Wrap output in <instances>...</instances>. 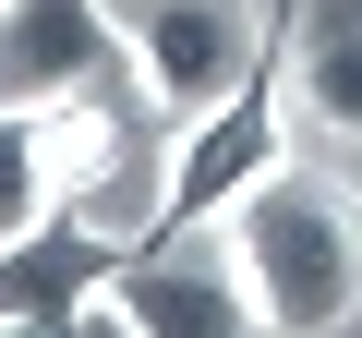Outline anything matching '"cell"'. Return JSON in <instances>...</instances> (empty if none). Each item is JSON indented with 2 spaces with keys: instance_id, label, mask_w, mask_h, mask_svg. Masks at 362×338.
Masks as SVG:
<instances>
[{
  "instance_id": "obj_1",
  "label": "cell",
  "mask_w": 362,
  "mask_h": 338,
  "mask_svg": "<svg viewBox=\"0 0 362 338\" xmlns=\"http://www.w3.org/2000/svg\"><path fill=\"white\" fill-rule=\"evenodd\" d=\"M242 254V290L278 338H326L362 314V194L314 182V169H266V182L218 218Z\"/></svg>"
},
{
  "instance_id": "obj_2",
  "label": "cell",
  "mask_w": 362,
  "mask_h": 338,
  "mask_svg": "<svg viewBox=\"0 0 362 338\" xmlns=\"http://www.w3.org/2000/svg\"><path fill=\"white\" fill-rule=\"evenodd\" d=\"M121 73L157 121H194L242 73H266V25L254 0H121Z\"/></svg>"
},
{
  "instance_id": "obj_3",
  "label": "cell",
  "mask_w": 362,
  "mask_h": 338,
  "mask_svg": "<svg viewBox=\"0 0 362 338\" xmlns=\"http://www.w3.org/2000/svg\"><path fill=\"white\" fill-rule=\"evenodd\" d=\"M97 326H133V338H254V290H242V254L230 230H145L97 302Z\"/></svg>"
},
{
  "instance_id": "obj_4",
  "label": "cell",
  "mask_w": 362,
  "mask_h": 338,
  "mask_svg": "<svg viewBox=\"0 0 362 338\" xmlns=\"http://www.w3.org/2000/svg\"><path fill=\"white\" fill-rule=\"evenodd\" d=\"M266 169H290V109H278V85L266 73H242L218 109H194L181 121V145H169V182H157V230H218Z\"/></svg>"
},
{
  "instance_id": "obj_5",
  "label": "cell",
  "mask_w": 362,
  "mask_h": 338,
  "mask_svg": "<svg viewBox=\"0 0 362 338\" xmlns=\"http://www.w3.org/2000/svg\"><path fill=\"white\" fill-rule=\"evenodd\" d=\"M121 254H133V242H121L97 206H61V218L13 230V242H0V326H97Z\"/></svg>"
},
{
  "instance_id": "obj_6",
  "label": "cell",
  "mask_w": 362,
  "mask_h": 338,
  "mask_svg": "<svg viewBox=\"0 0 362 338\" xmlns=\"http://www.w3.org/2000/svg\"><path fill=\"white\" fill-rule=\"evenodd\" d=\"M97 145H109V109H37V97H0V242L61 218V206H97Z\"/></svg>"
},
{
  "instance_id": "obj_7",
  "label": "cell",
  "mask_w": 362,
  "mask_h": 338,
  "mask_svg": "<svg viewBox=\"0 0 362 338\" xmlns=\"http://www.w3.org/2000/svg\"><path fill=\"white\" fill-rule=\"evenodd\" d=\"M121 73V0H0V97L73 109Z\"/></svg>"
},
{
  "instance_id": "obj_8",
  "label": "cell",
  "mask_w": 362,
  "mask_h": 338,
  "mask_svg": "<svg viewBox=\"0 0 362 338\" xmlns=\"http://www.w3.org/2000/svg\"><path fill=\"white\" fill-rule=\"evenodd\" d=\"M290 109L362 145V0H302L290 25Z\"/></svg>"
}]
</instances>
